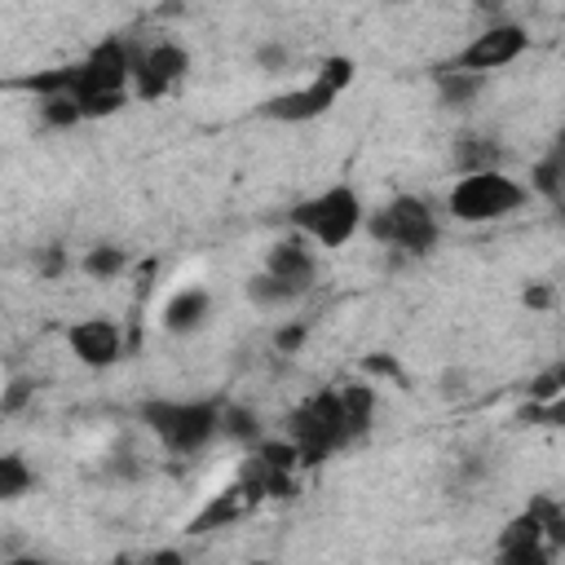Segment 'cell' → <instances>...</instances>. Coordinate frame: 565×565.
I'll return each mask as SVG.
<instances>
[{
	"label": "cell",
	"mask_w": 565,
	"mask_h": 565,
	"mask_svg": "<svg viewBox=\"0 0 565 565\" xmlns=\"http://www.w3.org/2000/svg\"><path fill=\"white\" fill-rule=\"evenodd\" d=\"M318 79H322L327 88L344 93V88L358 79V62H353V57H344V53H327V57L318 62Z\"/></svg>",
	"instance_id": "d4e9b609"
},
{
	"label": "cell",
	"mask_w": 565,
	"mask_h": 565,
	"mask_svg": "<svg viewBox=\"0 0 565 565\" xmlns=\"http://www.w3.org/2000/svg\"><path fill=\"white\" fill-rule=\"evenodd\" d=\"M486 477H490V459L486 455H459L455 468H450V490H472Z\"/></svg>",
	"instance_id": "484cf974"
},
{
	"label": "cell",
	"mask_w": 565,
	"mask_h": 565,
	"mask_svg": "<svg viewBox=\"0 0 565 565\" xmlns=\"http://www.w3.org/2000/svg\"><path fill=\"white\" fill-rule=\"evenodd\" d=\"M530 194H539L547 203L565 199V128H556L547 150L530 163Z\"/></svg>",
	"instance_id": "5bb4252c"
},
{
	"label": "cell",
	"mask_w": 565,
	"mask_h": 565,
	"mask_svg": "<svg viewBox=\"0 0 565 565\" xmlns=\"http://www.w3.org/2000/svg\"><path fill=\"white\" fill-rule=\"evenodd\" d=\"M525 508L539 516L547 547H552V552H565V503H561L556 494H534Z\"/></svg>",
	"instance_id": "d6986e66"
},
{
	"label": "cell",
	"mask_w": 565,
	"mask_h": 565,
	"mask_svg": "<svg viewBox=\"0 0 565 565\" xmlns=\"http://www.w3.org/2000/svg\"><path fill=\"white\" fill-rule=\"evenodd\" d=\"M287 62H291V49H287L282 40H260V44H256V66H260V71L274 75V71H282Z\"/></svg>",
	"instance_id": "83f0119b"
},
{
	"label": "cell",
	"mask_w": 565,
	"mask_h": 565,
	"mask_svg": "<svg viewBox=\"0 0 565 565\" xmlns=\"http://www.w3.org/2000/svg\"><path fill=\"white\" fill-rule=\"evenodd\" d=\"M221 411L225 402L216 397H146L137 406L141 428L168 450V455H199L221 437Z\"/></svg>",
	"instance_id": "6da1fadb"
},
{
	"label": "cell",
	"mask_w": 565,
	"mask_h": 565,
	"mask_svg": "<svg viewBox=\"0 0 565 565\" xmlns=\"http://www.w3.org/2000/svg\"><path fill=\"white\" fill-rule=\"evenodd\" d=\"M441 393H446V397L468 393V371H446V375H441Z\"/></svg>",
	"instance_id": "836d02e7"
},
{
	"label": "cell",
	"mask_w": 565,
	"mask_h": 565,
	"mask_svg": "<svg viewBox=\"0 0 565 565\" xmlns=\"http://www.w3.org/2000/svg\"><path fill=\"white\" fill-rule=\"evenodd\" d=\"M305 340H309V322H296V318H287V322L274 331V349H278V353H300Z\"/></svg>",
	"instance_id": "f1b7e54d"
},
{
	"label": "cell",
	"mask_w": 565,
	"mask_h": 565,
	"mask_svg": "<svg viewBox=\"0 0 565 565\" xmlns=\"http://www.w3.org/2000/svg\"><path fill=\"white\" fill-rule=\"evenodd\" d=\"M366 234L388 247L393 256H433L441 243V221L437 207L419 194H393L388 203H380L375 212H366Z\"/></svg>",
	"instance_id": "7a4b0ae2"
},
{
	"label": "cell",
	"mask_w": 565,
	"mask_h": 565,
	"mask_svg": "<svg viewBox=\"0 0 565 565\" xmlns=\"http://www.w3.org/2000/svg\"><path fill=\"white\" fill-rule=\"evenodd\" d=\"M190 75V49L177 40H154L141 44L132 57V97L137 102H159Z\"/></svg>",
	"instance_id": "8992f818"
},
{
	"label": "cell",
	"mask_w": 565,
	"mask_h": 565,
	"mask_svg": "<svg viewBox=\"0 0 565 565\" xmlns=\"http://www.w3.org/2000/svg\"><path fill=\"white\" fill-rule=\"evenodd\" d=\"M31 486H35V472H31V463H26L18 450L0 455V499H4V503H13V499H22Z\"/></svg>",
	"instance_id": "7402d4cb"
},
{
	"label": "cell",
	"mask_w": 565,
	"mask_h": 565,
	"mask_svg": "<svg viewBox=\"0 0 565 565\" xmlns=\"http://www.w3.org/2000/svg\"><path fill=\"white\" fill-rule=\"evenodd\" d=\"M433 88H437L441 110H468V106L481 97L486 75H481V71H463V66L441 62V66H433Z\"/></svg>",
	"instance_id": "9a60e30c"
},
{
	"label": "cell",
	"mask_w": 565,
	"mask_h": 565,
	"mask_svg": "<svg viewBox=\"0 0 565 565\" xmlns=\"http://www.w3.org/2000/svg\"><path fill=\"white\" fill-rule=\"evenodd\" d=\"M521 305L543 313V309H552V305H556V287H552V282H543V278H539V282H525V287H521Z\"/></svg>",
	"instance_id": "f546056e"
},
{
	"label": "cell",
	"mask_w": 565,
	"mask_h": 565,
	"mask_svg": "<svg viewBox=\"0 0 565 565\" xmlns=\"http://www.w3.org/2000/svg\"><path fill=\"white\" fill-rule=\"evenodd\" d=\"M525 49H530V31H525L521 22H512V18H503V22H486V26H481V31L450 57V66L490 75V71L512 66Z\"/></svg>",
	"instance_id": "52a82bcc"
},
{
	"label": "cell",
	"mask_w": 565,
	"mask_h": 565,
	"mask_svg": "<svg viewBox=\"0 0 565 565\" xmlns=\"http://www.w3.org/2000/svg\"><path fill=\"white\" fill-rule=\"evenodd\" d=\"M287 437L300 446V463L313 468L322 459H331L335 450H344L353 441L349 419H344V402L340 388H318L305 402H296L287 411Z\"/></svg>",
	"instance_id": "5b68a950"
},
{
	"label": "cell",
	"mask_w": 565,
	"mask_h": 565,
	"mask_svg": "<svg viewBox=\"0 0 565 565\" xmlns=\"http://www.w3.org/2000/svg\"><path fill=\"white\" fill-rule=\"evenodd\" d=\"M472 9H477L486 22H503V9H508V0H472Z\"/></svg>",
	"instance_id": "e575fe53"
},
{
	"label": "cell",
	"mask_w": 565,
	"mask_h": 565,
	"mask_svg": "<svg viewBox=\"0 0 565 565\" xmlns=\"http://www.w3.org/2000/svg\"><path fill=\"white\" fill-rule=\"evenodd\" d=\"M66 344H71L75 362L88 366V371H106V366H115L124 358V331H119L115 318H102V313L71 322L66 327Z\"/></svg>",
	"instance_id": "ba28073f"
},
{
	"label": "cell",
	"mask_w": 565,
	"mask_h": 565,
	"mask_svg": "<svg viewBox=\"0 0 565 565\" xmlns=\"http://www.w3.org/2000/svg\"><path fill=\"white\" fill-rule=\"evenodd\" d=\"M106 477L110 481H128V486L146 477V459H141V450H137L132 437H119L115 450H106Z\"/></svg>",
	"instance_id": "44dd1931"
},
{
	"label": "cell",
	"mask_w": 565,
	"mask_h": 565,
	"mask_svg": "<svg viewBox=\"0 0 565 565\" xmlns=\"http://www.w3.org/2000/svg\"><path fill=\"white\" fill-rule=\"evenodd\" d=\"M450 168L463 172H481V168H503V141L494 132L481 128H459L450 137Z\"/></svg>",
	"instance_id": "7c38bea8"
},
{
	"label": "cell",
	"mask_w": 565,
	"mask_h": 565,
	"mask_svg": "<svg viewBox=\"0 0 565 565\" xmlns=\"http://www.w3.org/2000/svg\"><path fill=\"white\" fill-rule=\"evenodd\" d=\"M340 388V402H344V419H349V433L353 441L371 433V419H375V388L366 380H349V384H335Z\"/></svg>",
	"instance_id": "e0dca14e"
},
{
	"label": "cell",
	"mask_w": 565,
	"mask_h": 565,
	"mask_svg": "<svg viewBox=\"0 0 565 565\" xmlns=\"http://www.w3.org/2000/svg\"><path fill=\"white\" fill-rule=\"evenodd\" d=\"M494 552H499V561H508V565H547V561L556 556V552L547 547L543 525H539V516H534L530 508H521V512L499 530Z\"/></svg>",
	"instance_id": "30bf717a"
},
{
	"label": "cell",
	"mask_w": 565,
	"mask_h": 565,
	"mask_svg": "<svg viewBox=\"0 0 565 565\" xmlns=\"http://www.w3.org/2000/svg\"><path fill=\"white\" fill-rule=\"evenodd\" d=\"M521 424H539V428H565V393L561 397H547V402H525L516 411Z\"/></svg>",
	"instance_id": "cb8c5ba5"
},
{
	"label": "cell",
	"mask_w": 565,
	"mask_h": 565,
	"mask_svg": "<svg viewBox=\"0 0 565 565\" xmlns=\"http://www.w3.org/2000/svg\"><path fill=\"white\" fill-rule=\"evenodd\" d=\"M66 269H71V252H66L62 243H44V247L35 252V274H40V278L57 282Z\"/></svg>",
	"instance_id": "4316f807"
},
{
	"label": "cell",
	"mask_w": 565,
	"mask_h": 565,
	"mask_svg": "<svg viewBox=\"0 0 565 565\" xmlns=\"http://www.w3.org/2000/svg\"><path fill=\"white\" fill-rule=\"evenodd\" d=\"M300 296H305V291H296L291 282H282V278L269 274L265 265H260V274L247 278V300H252L260 313H282V309H291Z\"/></svg>",
	"instance_id": "2e32d148"
},
{
	"label": "cell",
	"mask_w": 565,
	"mask_h": 565,
	"mask_svg": "<svg viewBox=\"0 0 565 565\" xmlns=\"http://www.w3.org/2000/svg\"><path fill=\"white\" fill-rule=\"evenodd\" d=\"M525 203H530V185H521L503 168L463 172L446 194V212L459 225H490V221H503V216L521 212Z\"/></svg>",
	"instance_id": "277c9868"
},
{
	"label": "cell",
	"mask_w": 565,
	"mask_h": 565,
	"mask_svg": "<svg viewBox=\"0 0 565 565\" xmlns=\"http://www.w3.org/2000/svg\"><path fill=\"white\" fill-rule=\"evenodd\" d=\"M163 331L168 335H194L207 318H212V296H207V287H181L177 296H168V305H163Z\"/></svg>",
	"instance_id": "4fadbf2b"
},
{
	"label": "cell",
	"mask_w": 565,
	"mask_h": 565,
	"mask_svg": "<svg viewBox=\"0 0 565 565\" xmlns=\"http://www.w3.org/2000/svg\"><path fill=\"white\" fill-rule=\"evenodd\" d=\"M552 371H556V380H561V393H565V358H561V362H552Z\"/></svg>",
	"instance_id": "d590c367"
},
{
	"label": "cell",
	"mask_w": 565,
	"mask_h": 565,
	"mask_svg": "<svg viewBox=\"0 0 565 565\" xmlns=\"http://www.w3.org/2000/svg\"><path fill=\"white\" fill-rule=\"evenodd\" d=\"M128 269V252L119 243H93L84 256H79V274H88L93 282H110Z\"/></svg>",
	"instance_id": "ac0fdd59"
},
{
	"label": "cell",
	"mask_w": 565,
	"mask_h": 565,
	"mask_svg": "<svg viewBox=\"0 0 565 565\" xmlns=\"http://www.w3.org/2000/svg\"><path fill=\"white\" fill-rule=\"evenodd\" d=\"M388 4H402V0H388Z\"/></svg>",
	"instance_id": "8d00e7d4"
},
{
	"label": "cell",
	"mask_w": 565,
	"mask_h": 565,
	"mask_svg": "<svg viewBox=\"0 0 565 565\" xmlns=\"http://www.w3.org/2000/svg\"><path fill=\"white\" fill-rule=\"evenodd\" d=\"M40 124L44 128H75V124H84V110L71 93H49V97H40Z\"/></svg>",
	"instance_id": "603a6c76"
},
{
	"label": "cell",
	"mask_w": 565,
	"mask_h": 565,
	"mask_svg": "<svg viewBox=\"0 0 565 565\" xmlns=\"http://www.w3.org/2000/svg\"><path fill=\"white\" fill-rule=\"evenodd\" d=\"M335 88H327L318 75L300 88H287V93H274L256 106L260 119H274V124H309V119H322L331 106H335Z\"/></svg>",
	"instance_id": "9c48e42d"
},
{
	"label": "cell",
	"mask_w": 565,
	"mask_h": 565,
	"mask_svg": "<svg viewBox=\"0 0 565 565\" xmlns=\"http://www.w3.org/2000/svg\"><path fill=\"white\" fill-rule=\"evenodd\" d=\"M287 221H291V230H300L318 247L335 252V247L353 243V234L366 230V207H362V194L340 181V185H327L309 199H296L287 207Z\"/></svg>",
	"instance_id": "3957f363"
},
{
	"label": "cell",
	"mask_w": 565,
	"mask_h": 565,
	"mask_svg": "<svg viewBox=\"0 0 565 565\" xmlns=\"http://www.w3.org/2000/svg\"><path fill=\"white\" fill-rule=\"evenodd\" d=\"M35 397V384L31 380H9V388H4V402H0V411L4 415H18L26 402Z\"/></svg>",
	"instance_id": "1f68e13d"
},
{
	"label": "cell",
	"mask_w": 565,
	"mask_h": 565,
	"mask_svg": "<svg viewBox=\"0 0 565 565\" xmlns=\"http://www.w3.org/2000/svg\"><path fill=\"white\" fill-rule=\"evenodd\" d=\"M313 247H318V243L305 238V234L296 230V234L269 243V252H265V269L278 274L282 282H291L296 291H309L313 278H318V256H313Z\"/></svg>",
	"instance_id": "8fae6325"
},
{
	"label": "cell",
	"mask_w": 565,
	"mask_h": 565,
	"mask_svg": "<svg viewBox=\"0 0 565 565\" xmlns=\"http://www.w3.org/2000/svg\"><path fill=\"white\" fill-rule=\"evenodd\" d=\"M525 397L530 402H547V397H561V380H556V371L547 366V371H539L530 384H525Z\"/></svg>",
	"instance_id": "4dcf8cb0"
},
{
	"label": "cell",
	"mask_w": 565,
	"mask_h": 565,
	"mask_svg": "<svg viewBox=\"0 0 565 565\" xmlns=\"http://www.w3.org/2000/svg\"><path fill=\"white\" fill-rule=\"evenodd\" d=\"M362 371H371V375H388V380H402L397 358H384V353H366V358H362Z\"/></svg>",
	"instance_id": "d6a6232c"
},
{
	"label": "cell",
	"mask_w": 565,
	"mask_h": 565,
	"mask_svg": "<svg viewBox=\"0 0 565 565\" xmlns=\"http://www.w3.org/2000/svg\"><path fill=\"white\" fill-rule=\"evenodd\" d=\"M221 437H230L238 446H256L265 437V424H260V415L252 406H225L221 411Z\"/></svg>",
	"instance_id": "ffe728a7"
}]
</instances>
